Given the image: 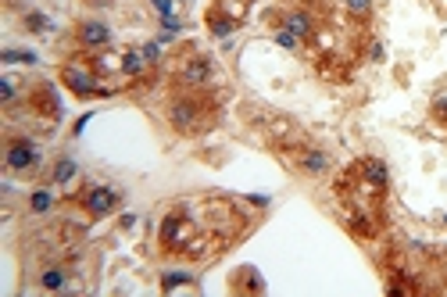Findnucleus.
<instances>
[{"label": "nucleus", "mask_w": 447, "mask_h": 297, "mask_svg": "<svg viewBox=\"0 0 447 297\" xmlns=\"http://www.w3.org/2000/svg\"><path fill=\"white\" fill-rule=\"evenodd\" d=\"M147 69H154V65H151V57H147L143 51H125V54H122V72H125V75H140V72H147Z\"/></svg>", "instance_id": "14"}, {"label": "nucleus", "mask_w": 447, "mask_h": 297, "mask_svg": "<svg viewBox=\"0 0 447 297\" xmlns=\"http://www.w3.org/2000/svg\"><path fill=\"white\" fill-rule=\"evenodd\" d=\"M232 290L237 294H265V283H262V276H258V269H237L232 272Z\"/></svg>", "instance_id": "9"}, {"label": "nucleus", "mask_w": 447, "mask_h": 297, "mask_svg": "<svg viewBox=\"0 0 447 297\" xmlns=\"http://www.w3.org/2000/svg\"><path fill=\"white\" fill-rule=\"evenodd\" d=\"M154 8H158L161 18H168V15H172V0H154Z\"/></svg>", "instance_id": "25"}, {"label": "nucleus", "mask_w": 447, "mask_h": 297, "mask_svg": "<svg viewBox=\"0 0 447 297\" xmlns=\"http://www.w3.org/2000/svg\"><path fill=\"white\" fill-rule=\"evenodd\" d=\"M433 118L447 125V93H440V97L433 100Z\"/></svg>", "instance_id": "23"}, {"label": "nucleus", "mask_w": 447, "mask_h": 297, "mask_svg": "<svg viewBox=\"0 0 447 297\" xmlns=\"http://www.w3.org/2000/svg\"><path fill=\"white\" fill-rule=\"evenodd\" d=\"M293 161H297V168H301V172H308V176H322V172H329V154L318 151V147H304V151L297 154Z\"/></svg>", "instance_id": "7"}, {"label": "nucleus", "mask_w": 447, "mask_h": 297, "mask_svg": "<svg viewBox=\"0 0 447 297\" xmlns=\"http://www.w3.org/2000/svg\"><path fill=\"white\" fill-rule=\"evenodd\" d=\"M211 72H215V69H211V61H208L204 54H194V57H190L186 65L179 69V82H183V87H208Z\"/></svg>", "instance_id": "6"}, {"label": "nucleus", "mask_w": 447, "mask_h": 297, "mask_svg": "<svg viewBox=\"0 0 447 297\" xmlns=\"http://www.w3.org/2000/svg\"><path fill=\"white\" fill-rule=\"evenodd\" d=\"M0 61H8V65H15V61H36V54L33 51H0Z\"/></svg>", "instance_id": "20"}, {"label": "nucleus", "mask_w": 447, "mask_h": 297, "mask_svg": "<svg viewBox=\"0 0 447 297\" xmlns=\"http://www.w3.org/2000/svg\"><path fill=\"white\" fill-rule=\"evenodd\" d=\"M4 165L11 172H33L39 165V147L29 136H11L8 140V151H4Z\"/></svg>", "instance_id": "4"}, {"label": "nucleus", "mask_w": 447, "mask_h": 297, "mask_svg": "<svg viewBox=\"0 0 447 297\" xmlns=\"http://www.w3.org/2000/svg\"><path fill=\"white\" fill-rule=\"evenodd\" d=\"M72 176H75V161H72V158H61V161L54 165V179H57V183H69Z\"/></svg>", "instance_id": "17"}, {"label": "nucleus", "mask_w": 447, "mask_h": 297, "mask_svg": "<svg viewBox=\"0 0 447 297\" xmlns=\"http://www.w3.org/2000/svg\"><path fill=\"white\" fill-rule=\"evenodd\" d=\"M143 54L151 57V65H154V61H158V47H154V44H147V47H143Z\"/></svg>", "instance_id": "27"}, {"label": "nucleus", "mask_w": 447, "mask_h": 297, "mask_svg": "<svg viewBox=\"0 0 447 297\" xmlns=\"http://www.w3.org/2000/svg\"><path fill=\"white\" fill-rule=\"evenodd\" d=\"M369 54H372V61H383V47H379V44H372V51H369Z\"/></svg>", "instance_id": "28"}, {"label": "nucleus", "mask_w": 447, "mask_h": 297, "mask_svg": "<svg viewBox=\"0 0 447 297\" xmlns=\"http://www.w3.org/2000/svg\"><path fill=\"white\" fill-rule=\"evenodd\" d=\"M219 122V100L204 87H186L168 100V125L183 136H204Z\"/></svg>", "instance_id": "1"}, {"label": "nucleus", "mask_w": 447, "mask_h": 297, "mask_svg": "<svg viewBox=\"0 0 447 297\" xmlns=\"http://www.w3.org/2000/svg\"><path fill=\"white\" fill-rule=\"evenodd\" d=\"M222 15H229L232 22H244V15H247V8H250V0H219L215 4Z\"/></svg>", "instance_id": "15"}, {"label": "nucleus", "mask_w": 447, "mask_h": 297, "mask_svg": "<svg viewBox=\"0 0 447 297\" xmlns=\"http://www.w3.org/2000/svg\"><path fill=\"white\" fill-rule=\"evenodd\" d=\"M93 4H108V0H93Z\"/></svg>", "instance_id": "29"}, {"label": "nucleus", "mask_w": 447, "mask_h": 297, "mask_svg": "<svg viewBox=\"0 0 447 297\" xmlns=\"http://www.w3.org/2000/svg\"><path fill=\"white\" fill-rule=\"evenodd\" d=\"M176 33H179V22L168 15V18H165V36H176Z\"/></svg>", "instance_id": "26"}, {"label": "nucleus", "mask_w": 447, "mask_h": 297, "mask_svg": "<svg viewBox=\"0 0 447 297\" xmlns=\"http://www.w3.org/2000/svg\"><path fill=\"white\" fill-rule=\"evenodd\" d=\"M275 39H280V47H286V51H293L297 44H301V39H297L293 33H286V29H280V33H275Z\"/></svg>", "instance_id": "24"}, {"label": "nucleus", "mask_w": 447, "mask_h": 297, "mask_svg": "<svg viewBox=\"0 0 447 297\" xmlns=\"http://www.w3.org/2000/svg\"><path fill=\"white\" fill-rule=\"evenodd\" d=\"M51 204H54V197L47 194V190H36V194L29 197V211H51Z\"/></svg>", "instance_id": "18"}, {"label": "nucleus", "mask_w": 447, "mask_h": 297, "mask_svg": "<svg viewBox=\"0 0 447 297\" xmlns=\"http://www.w3.org/2000/svg\"><path fill=\"white\" fill-rule=\"evenodd\" d=\"M358 172H361V179L365 183H372V186H387V165H383L379 158H361L358 161Z\"/></svg>", "instance_id": "11"}, {"label": "nucleus", "mask_w": 447, "mask_h": 297, "mask_svg": "<svg viewBox=\"0 0 447 297\" xmlns=\"http://www.w3.org/2000/svg\"><path fill=\"white\" fill-rule=\"evenodd\" d=\"M283 29L293 33L297 39H308V36L315 33V22H311V15H304V11H290V15L283 18Z\"/></svg>", "instance_id": "12"}, {"label": "nucleus", "mask_w": 447, "mask_h": 297, "mask_svg": "<svg viewBox=\"0 0 447 297\" xmlns=\"http://www.w3.org/2000/svg\"><path fill=\"white\" fill-rule=\"evenodd\" d=\"M79 204L86 208V215L90 219H104V215H111V211L122 204V194L115 186H104V183H93V186H86L79 194Z\"/></svg>", "instance_id": "3"}, {"label": "nucleus", "mask_w": 447, "mask_h": 297, "mask_svg": "<svg viewBox=\"0 0 447 297\" xmlns=\"http://www.w3.org/2000/svg\"><path fill=\"white\" fill-rule=\"evenodd\" d=\"M29 108L39 115V118H47V122H57L61 118V100L54 93L51 82H36V87L29 90Z\"/></svg>", "instance_id": "5"}, {"label": "nucleus", "mask_w": 447, "mask_h": 297, "mask_svg": "<svg viewBox=\"0 0 447 297\" xmlns=\"http://www.w3.org/2000/svg\"><path fill=\"white\" fill-rule=\"evenodd\" d=\"M179 283H190V276H186V272H172V276H165V280H161V290H176Z\"/></svg>", "instance_id": "22"}, {"label": "nucleus", "mask_w": 447, "mask_h": 297, "mask_svg": "<svg viewBox=\"0 0 447 297\" xmlns=\"http://www.w3.org/2000/svg\"><path fill=\"white\" fill-rule=\"evenodd\" d=\"M15 97H18V79L4 75V79H0V100H4V104H11Z\"/></svg>", "instance_id": "19"}, {"label": "nucleus", "mask_w": 447, "mask_h": 297, "mask_svg": "<svg viewBox=\"0 0 447 297\" xmlns=\"http://www.w3.org/2000/svg\"><path fill=\"white\" fill-rule=\"evenodd\" d=\"M204 22H208V29H211V36H219V39H226L232 29H237L240 22H232V18L229 15H222L219 8H211L208 11V18H204Z\"/></svg>", "instance_id": "13"}, {"label": "nucleus", "mask_w": 447, "mask_h": 297, "mask_svg": "<svg viewBox=\"0 0 447 297\" xmlns=\"http://www.w3.org/2000/svg\"><path fill=\"white\" fill-rule=\"evenodd\" d=\"M39 290H47V294H61V290H69V272L61 269V265H47L44 272H39Z\"/></svg>", "instance_id": "10"}, {"label": "nucleus", "mask_w": 447, "mask_h": 297, "mask_svg": "<svg viewBox=\"0 0 447 297\" xmlns=\"http://www.w3.org/2000/svg\"><path fill=\"white\" fill-rule=\"evenodd\" d=\"M61 87H69L82 100L97 97V93H111L108 87H100V82H97V69H93V61H86V57L65 61V65H61Z\"/></svg>", "instance_id": "2"}, {"label": "nucleus", "mask_w": 447, "mask_h": 297, "mask_svg": "<svg viewBox=\"0 0 447 297\" xmlns=\"http://www.w3.org/2000/svg\"><path fill=\"white\" fill-rule=\"evenodd\" d=\"M26 29H29V33H51L54 26H51V18H47L44 11H29V15H26Z\"/></svg>", "instance_id": "16"}, {"label": "nucleus", "mask_w": 447, "mask_h": 297, "mask_svg": "<svg viewBox=\"0 0 447 297\" xmlns=\"http://www.w3.org/2000/svg\"><path fill=\"white\" fill-rule=\"evenodd\" d=\"M347 11L354 18H369L372 15V0H347Z\"/></svg>", "instance_id": "21"}, {"label": "nucleus", "mask_w": 447, "mask_h": 297, "mask_svg": "<svg viewBox=\"0 0 447 297\" xmlns=\"http://www.w3.org/2000/svg\"><path fill=\"white\" fill-rule=\"evenodd\" d=\"M75 36H79L82 47H104V44L111 39V29L104 26V22H79Z\"/></svg>", "instance_id": "8"}]
</instances>
